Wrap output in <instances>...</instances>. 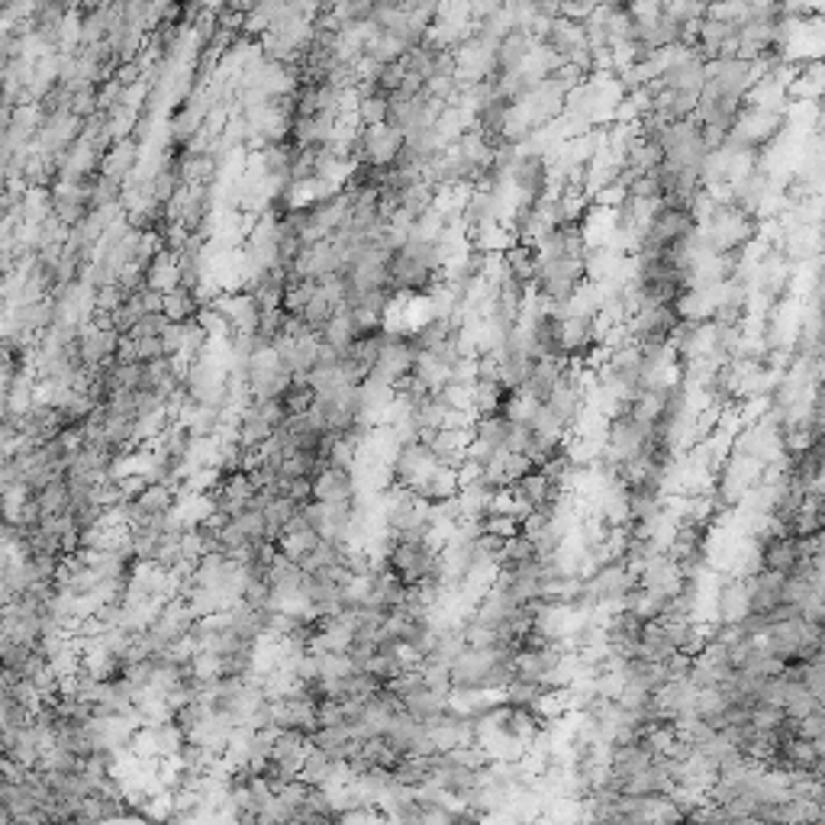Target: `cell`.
<instances>
[{
    "label": "cell",
    "instance_id": "10",
    "mask_svg": "<svg viewBox=\"0 0 825 825\" xmlns=\"http://www.w3.org/2000/svg\"><path fill=\"white\" fill-rule=\"evenodd\" d=\"M355 119H358V126L387 123V94H361L358 107H355Z\"/></svg>",
    "mask_w": 825,
    "mask_h": 825
},
{
    "label": "cell",
    "instance_id": "5",
    "mask_svg": "<svg viewBox=\"0 0 825 825\" xmlns=\"http://www.w3.org/2000/svg\"><path fill=\"white\" fill-rule=\"evenodd\" d=\"M136 152H139V142L136 139H129V136H126V139H117L104 152V159H100V174L117 180V184H126L132 168H136Z\"/></svg>",
    "mask_w": 825,
    "mask_h": 825
},
{
    "label": "cell",
    "instance_id": "4",
    "mask_svg": "<svg viewBox=\"0 0 825 825\" xmlns=\"http://www.w3.org/2000/svg\"><path fill=\"white\" fill-rule=\"evenodd\" d=\"M355 497H358V490H355V478L348 468L323 465L313 474V500L335 503V500H355Z\"/></svg>",
    "mask_w": 825,
    "mask_h": 825
},
{
    "label": "cell",
    "instance_id": "7",
    "mask_svg": "<svg viewBox=\"0 0 825 825\" xmlns=\"http://www.w3.org/2000/svg\"><path fill=\"white\" fill-rule=\"evenodd\" d=\"M403 709L407 713H413L417 719H432V716H438L445 706H449V694H438V690H432V686H419V690H413L409 696H403Z\"/></svg>",
    "mask_w": 825,
    "mask_h": 825
},
{
    "label": "cell",
    "instance_id": "14",
    "mask_svg": "<svg viewBox=\"0 0 825 825\" xmlns=\"http://www.w3.org/2000/svg\"><path fill=\"white\" fill-rule=\"evenodd\" d=\"M797 738H806V742H812V738H825V713L822 709H812V713L799 716L797 719Z\"/></svg>",
    "mask_w": 825,
    "mask_h": 825
},
{
    "label": "cell",
    "instance_id": "11",
    "mask_svg": "<svg viewBox=\"0 0 825 825\" xmlns=\"http://www.w3.org/2000/svg\"><path fill=\"white\" fill-rule=\"evenodd\" d=\"M665 10L674 23L686 26V23H700L706 16V0H665Z\"/></svg>",
    "mask_w": 825,
    "mask_h": 825
},
{
    "label": "cell",
    "instance_id": "13",
    "mask_svg": "<svg viewBox=\"0 0 825 825\" xmlns=\"http://www.w3.org/2000/svg\"><path fill=\"white\" fill-rule=\"evenodd\" d=\"M129 297V294L123 291V287L117 284V281H107V284H98L94 287V313H104V316H110L113 310H117L123 300Z\"/></svg>",
    "mask_w": 825,
    "mask_h": 825
},
{
    "label": "cell",
    "instance_id": "2",
    "mask_svg": "<svg viewBox=\"0 0 825 825\" xmlns=\"http://www.w3.org/2000/svg\"><path fill=\"white\" fill-rule=\"evenodd\" d=\"M562 371H564V358H558V355H539V358L529 365L520 390L526 397H532V400L545 403V397L552 394V387L562 381Z\"/></svg>",
    "mask_w": 825,
    "mask_h": 825
},
{
    "label": "cell",
    "instance_id": "12",
    "mask_svg": "<svg viewBox=\"0 0 825 825\" xmlns=\"http://www.w3.org/2000/svg\"><path fill=\"white\" fill-rule=\"evenodd\" d=\"M799 684L816 696L819 703L825 700V667H822V655L812 661H799Z\"/></svg>",
    "mask_w": 825,
    "mask_h": 825
},
{
    "label": "cell",
    "instance_id": "1",
    "mask_svg": "<svg viewBox=\"0 0 825 825\" xmlns=\"http://www.w3.org/2000/svg\"><path fill=\"white\" fill-rule=\"evenodd\" d=\"M552 180V161L548 155L535 152V149H520L513 168H510V184L516 188L522 203H535L548 191Z\"/></svg>",
    "mask_w": 825,
    "mask_h": 825
},
{
    "label": "cell",
    "instance_id": "15",
    "mask_svg": "<svg viewBox=\"0 0 825 825\" xmlns=\"http://www.w3.org/2000/svg\"><path fill=\"white\" fill-rule=\"evenodd\" d=\"M159 339H161V352H165L168 358L180 355V348H184V323H171V319H168L165 329L159 333Z\"/></svg>",
    "mask_w": 825,
    "mask_h": 825
},
{
    "label": "cell",
    "instance_id": "3",
    "mask_svg": "<svg viewBox=\"0 0 825 825\" xmlns=\"http://www.w3.org/2000/svg\"><path fill=\"white\" fill-rule=\"evenodd\" d=\"M532 49H535L532 33L522 29V26H513L507 36H503V39L497 42V49H493V58H497V75H516Z\"/></svg>",
    "mask_w": 825,
    "mask_h": 825
},
{
    "label": "cell",
    "instance_id": "9",
    "mask_svg": "<svg viewBox=\"0 0 825 825\" xmlns=\"http://www.w3.org/2000/svg\"><path fill=\"white\" fill-rule=\"evenodd\" d=\"M706 16L709 20L742 26V23L751 16V4L748 0H706Z\"/></svg>",
    "mask_w": 825,
    "mask_h": 825
},
{
    "label": "cell",
    "instance_id": "16",
    "mask_svg": "<svg viewBox=\"0 0 825 825\" xmlns=\"http://www.w3.org/2000/svg\"><path fill=\"white\" fill-rule=\"evenodd\" d=\"M161 339L159 335H139V339H132V358L136 361H155L161 358Z\"/></svg>",
    "mask_w": 825,
    "mask_h": 825
},
{
    "label": "cell",
    "instance_id": "8",
    "mask_svg": "<svg viewBox=\"0 0 825 825\" xmlns=\"http://www.w3.org/2000/svg\"><path fill=\"white\" fill-rule=\"evenodd\" d=\"M278 400H281V407H284L287 417H304V413H310L313 400H316V390H313V384L306 381L304 375H294Z\"/></svg>",
    "mask_w": 825,
    "mask_h": 825
},
{
    "label": "cell",
    "instance_id": "6",
    "mask_svg": "<svg viewBox=\"0 0 825 825\" xmlns=\"http://www.w3.org/2000/svg\"><path fill=\"white\" fill-rule=\"evenodd\" d=\"M161 313H165L171 323H188V319H197L201 304H197L191 287L178 284V287H171V291L161 294Z\"/></svg>",
    "mask_w": 825,
    "mask_h": 825
}]
</instances>
